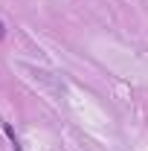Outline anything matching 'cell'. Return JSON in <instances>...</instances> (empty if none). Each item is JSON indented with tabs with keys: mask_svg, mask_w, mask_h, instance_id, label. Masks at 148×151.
<instances>
[{
	"mask_svg": "<svg viewBox=\"0 0 148 151\" xmlns=\"http://www.w3.org/2000/svg\"><path fill=\"white\" fill-rule=\"evenodd\" d=\"M3 134H6V139L12 142V151H23V145H20V139H18V134H15V128H12L9 122H3Z\"/></svg>",
	"mask_w": 148,
	"mask_h": 151,
	"instance_id": "1",
	"label": "cell"
},
{
	"mask_svg": "<svg viewBox=\"0 0 148 151\" xmlns=\"http://www.w3.org/2000/svg\"><path fill=\"white\" fill-rule=\"evenodd\" d=\"M6 35V26H3V20H0V38Z\"/></svg>",
	"mask_w": 148,
	"mask_h": 151,
	"instance_id": "2",
	"label": "cell"
}]
</instances>
